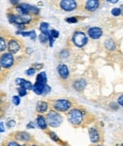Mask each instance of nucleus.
Listing matches in <instances>:
<instances>
[{
	"label": "nucleus",
	"instance_id": "1",
	"mask_svg": "<svg viewBox=\"0 0 123 146\" xmlns=\"http://www.w3.org/2000/svg\"><path fill=\"white\" fill-rule=\"evenodd\" d=\"M83 120V114L78 108H74V110H70V112L68 113V121L73 125H81Z\"/></svg>",
	"mask_w": 123,
	"mask_h": 146
},
{
	"label": "nucleus",
	"instance_id": "2",
	"mask_svg": "<svg viewBox=\"0 0 123 146\" xmlns=\"http://www.w3.org/2000/svg\"><path fill=\"white\" fill-rule=\"evenodd\" d=\"M46 120L50 126L58 127L63 122V117L61 116V114L56 111H49L46 115Z\"/></svg>",
	"mask_w": 123,
	"mask_h": 146
},
{
	"label": "nucleus",
	"instance_id": "3",
	"mask_svg": "<svg viewBox=\"0 0 123 146\" xmlns=\"http://www.w3.org/2000/svg\"><path fill=\"white\" fill-rule=\"evenodd\" d=\"M87 36L83 31H76L73 35V42L78 47H83L87 43Z\"/></svg>",
	"mask_w": 123,
	"mask_h": 146
},
{
	"label": "nucleus",
	"instance_id": "4",
	"mask_svg": "<svg viewBox=\"0 0 123 146\" xmlns=\"http://www.w3.org/2000/svg\"><path fill=\"white\" fill-rule=\"evenodd\" d=\"M53 107L57 111H61V112H65L69 108H71L70 101L66 100V99H59L56 100L53 104Z\"/></svg>",
	"mask_w": 123,
	"mask_h": 146
},
{
	"label": "nucleus",
	"instance_id": "5",
	"mask_svg": "<svg viewBox=\"0 0 123 146\" xmlns=\"http://www.w3.org/2000/svg\"><path fill=\"white\" fill-rule=\"evenodd\" d=\"M0 63H1L2 67L6 68H11L14 63V58L13 56H12L11 53H4V54L1 55V58H0Z\"/></svg>",
	"mask_w": 123,
	"mask_h": 146
},
{
	"label": "nucleus",
	"instance_id": "6",
	"mask_svg": "<svg viewBox=\"0 0 123 146\" xmlns=\"http://www.w3.org/2000/svg\"><path fill=\"white\" fill-rule=\"evenodd\" d=\"M60 6L64 11H71L77 8V2H76V0H62Z\"/></svg>",
	"mask_w": 123,
	"mask_h": 146
},
{
	"label": "nucleus",
	"instance_id": "7",
	"mask_svg": "<svg viewBox=\"0 0 123 146\" xmlns=\"http://www.w3.org/2000/svg\"><path fill=\"white\" fill-rule=\"evenodd\" d=\"M20 48H21V45H20V43L18 42L17 40L11 39L9 41L8 49H9V53H11V54H15V53H17L19 50H20Z\"/></svg>",
	"mask_w": 123,
	"mask_h": 146
},
{
	"label": "nucleus",
	"instance_id": "8",
	"mask_svg": "<svg viewBox=\"0 0 123 146\" xmlns=\"http://www.w3.org/2000/svg\"><path fill=\"white\" fill-rule=\"evenodd\" d=\"M88 35L92 39H99L102 36V30L99 27H91L88 29Z\"/></svg>",
	"mask_w": 123,
	"mask_h": 146
},
{
	"label": "nucleus",
	"instance_id": "9",
	"mask_svg": "<svg viewBox=\"0 0 123 146\" xmlns=\"http://www.w3.org/2000/svg\"><path fill=\"white\" fill-rule=\"evenodd\" d=\"M30 22V17L28 14H22L15 16L14 19V24L16 25H26Z\"/></svg>",
	"mask_w": 123,
	"mask_h": 146
},
{
	"label": "nucleus",
	"instance_id": "10",
	"mask_svg": "<svg viewBox=\"0 0 123 146\" xmlns=\"http://www.w3.org/2000/svg\"><path fill=\"white\" fill-rule=\"evenodd\" d=\"M58 73L63 79H66L69 76V70L66 65L60 64L58 66Z\"/></svg>",
	"mask_w": 123,
	"mask_h": 146
},
{
	"label": "nucleus",
	"instance_id": "11",
	"mask_svg": "<svg viewBox=\"0 0 123 146\" xmlns=\"http://www.w3.org/2000/svg\"><path fill=\"white\" fill-rule=\"evenodd\" d=\"M99 0H87L86 4H85V9L89 11H94L99 8Z\"/></svg>",
	"mask_w": 123,
	"mask_h": 146
},
{
	"label": "nucleus",
	"instance_id": "12",
	"mask_svg": "<svg viewBox=\"0 0 123 146\" xmlns=\"http://www.w3.org/2000/svg\"><path fill=\"white\" fill-rule=\"evenodd\" d=\"M89 137H90V141H92L93 143H97V142L99 141V134L97 129L95 128V127L89 129Z\"/></svg>",
	"mask_w": 123,
	"mask_h": 146
},
{
	"label": "nucleus",
	"instance_id": "13",
	"mask_svg": "<svg viewBox=\"0 0 123 146\" xmlns=\"http://www.w3.org/2000/svg\"><path fill=\"white\" fill-rule=\"evenodd\" d=\"M15 83L19 85L20 87H24L25 89L27 90H32V84H31L30 81H27L25 79H22V78H16L15 80Z\"/></svg>",
	"mask_w": 123,
	"mask_h": 146
},
{
	"label": "nucleus",
	"instance_id": "14",
	"mask_svg": "<svg viewBox=\"0 0 123 146\" xmlns=\"http://www.w3.org/2000/svg\"><path fill=\"white\" fill-rule=\"evenodd\" d=\"M73 86H74L75 90L81 92V91H83V90L85 88V86H86V81H85V80L83 79V78L78 79V80H76V81L74 82Z\"/></svg>",
	"mask_w": 123,
	"mask_h": 146
},
{
	"label": "nucleus",
	"instance_id": "15",
	"mask_svg": "<svg viewBox=\"0 0 123 146\" xmlns=\"http://www.w3.org/2000/svg\"><path fill=\"white\" fill-rule=\"evenodd\" d=\"M15 138L22 141H28L30 139V135L27 132H18L15 134Z\"/></svg>",
	"mask_w": 123,
	"mask_h": 146
},
{
	"label": "nucleus",
	"instance_id": "16",
	"mask_svg": "<svg viewBox=\"0 0 123 146\" xmlns=\"http://www.w3.org/2000/svg\"><path fill=\"white\" fill-rule=\"evenodd\" d=\"M44 86H45V84L43 83H40V82H37L32 85V90L33 92H35L36 94L40 95V94H43V91H44Z\"/></svg>",
	"mask_w": 123,
	"mask_h": 146
},
{
	"label": "nucleus",
	"instance_id": "17",
	"mask_svg": "<svg viewBox=\"0 0 123 146\" xmlns=\"http://www.w3.org/2000/svg\"><path fill=\"white\" fill-rule=\"evenodd\" d=\"M37 125L41 129H46L47 123L46 119L43 116H38L37 117Z\"/></svg>",
	"mask_w": 123,
	"mask_h": 146
},
{
	"label": "nucleus",
	"instance_id": "18",
	"mask_svg": "<svg viewBox=\"0 0 123 146\" xmlns=\"http://www.w3.org/2000/svg\"><path fill=\"white\" fill-rule=\"evenodd\" d=\"M47 108H48V105L46 102H40V103H38L37 105V111L40 113H43V112H46L47 110Z\"/></svg>",
	"mask_w": 123,
	"mask_h": 146
},
{
	"label": "nucleus",
	"instance_id": "19",
	"mask_svg": "<svg viewBox=\"0 0 123 146\" xmlns=\"http://www.w3.org/2000/svg\"><path fill=\"white\" fill-rule=\"evenodd\" d=\"M46 80H47V79H46V74L45 72L40 73V74L37 76V78H36V81H37V82L46 84Z\"/></svg>",
	"mask_w": 123,
	"mask_h": 146
},
{
	"label": "nucleus",
	"instance_id": "20",
	"mask_svg": "<svg viewBox=\"0 0 123 146\" xmlns=\"http://www.w3.org/2000/svg\"><path fill=\"white\" fill-rule=\"evenodd\" d=\"M105 47L108 49V50H114L116 47L115 42H113V40H107L105 42Z\"/></svg>",
	"mask_w": 123,
	"mask_h": 146
},
{
	"label": "nucleus",
	"instance_id": "21",
	"mask_svg": "<svg viewBox=\"0 0 123 146\" xmlns=\"http://www.w3.org/2000/svg\"><path fill=\"white\" fill-rule=\"evenodd\" d=\"M48 27H49V25L47 23H42L40 26V30L42 33H46V34H48Z\"/></svg>",
	"mask_w": 123,
	"mask_h": 146
},
{
	"label": "nucleus",
	"instance_id": "22",
	"mask_svg": "<svg viewBox=\"0 0 123 146\" xmlns=\"http://www.w3.org/2000/svg\"><path fill=\"white\" fill-rule=\"evenodd\" d=\"M6 46H7V44H6V40L4 38H2V37H0V52L4 51L6 49Z\"/></svg>",
	"mask_w": 123,
	"mask_h": 146
},
{
	"label": "nucleus",
	"instance_id": "23",
	"mask_svg": "<svg viewBox=\"0 0 123 146\" xmlns=\"http://www.w3.org/2000/svg\"><path fill=\"white\" fill-rule=\"evenodd\" d=\"M39 39H40L41 42L45 43V42H46L47 41H48V35L46 34V33H41L40 36H39Z\"/></svg>",
	"mask_w": 123,
	"mask_h": 146
},
{
	"label": "nucleus",
	"instance_id": "24",
	"mask_svg": "<svg viewBox=\"0 0 123 146\" xmlns=\"http://www.w3.org/2000/svg\"><path fill=\"white\" fill-rule=\"evenodd\" d=\"M18 94L19 96H25L27 94V89H25L24 87H20L18 88Z\"/></svg>",
	"mask_w": 123,
	"mask_h": 146
},
{
	"label": "nucleus",
	"instance_id": "25",
	"mask_svg": "<svg viewBox=\"0 0 123 146\" xmlns=\"http://www.w3.org/2000/svg\"><path fill=\"white\" fill-rule=\"evenodd\" d=\"M112 14L114 15V16H118V15L121 14V11L119 8H115L112 10Z\"/></svg>",
	"mask_w": 123,
	"mask_h": 146
},
{
	"label": "nucleus",
	"instance_id": "26",
	"mask_svg": "<svg viewBox=\"0 0 123 146\" xmlns=\"http://www.w3.org/2000/svg\"><path fill=\"white\" fill-rule=\"evenodd\" d=\"M12 103L15 106H18L20 104V97H19V96H13V97H12Z\"/></svg>",
	"mask_w": 123,
	"mask_h": 146
},
{
	"label": "nucleus",
	"instance_id": "27",
	"mask_svg": "<svg viewBox=\"0 0 123 146\" xmlns=\"http://www.w3.org/2000/svg\"><path fill=\"white\" fill-rule=\"evenodd\" d=\"M35 72H36V70L34 69V68H30V69L27 70V72H26V74H28V76H33V74H35Z\"/></svg>",
	"mask_w": 123,
	"mask_h": 146
},
{
	"label": "nucleus",
	"instance_id": "28",
	"mask_svg": "<svg viewBox=\"0 0 123 146\" xmlns=\"http://www.w3.org/2000/svg\"><path fill=\"white\" fill-rule=\"evenodd\" d=\"M49 32H50V34H51V36H52L54 39H55V38H58L59 35H60V34H59V31H57L56 29H52L51 31H49Z\"/></svg>",
	"mask_w": 123,
	"mask_h": 146
},
{
	"label": "nucleus",
	"instance_id": "29",
	"mask_svg": "<svg viewBox=\"0 0 123 146\" xmlns=\"http://www.w3.org/2000/svg\"><path fill=\"white\" fill-rule=\"evenodd\" d=\"M51 91V89H50V87L48 85H46V84H45V86H44V91H43V94H48V92Z\"/></svg>",
	"mask_w": 123,
	"mask_h": 146
},
{
	"label": "nucleus",
	"instance_id": "30",
	"mask_svg": "<svg viewBox=\"0 0 123 146\" xmlns=\"http://www.w3.org/2000/svg\"><path fill=\"white\" fill-rule=\"evenodd\" d=\"M68 52H67V50H63L62 52H61V54H60V56H61V58H66L68 57Z\"/></svg>",
	"mask_w": 123,
	"mask_h": 146
},
{
	"label": "nucleus",
	"instance_id": "31",
	"mask_svg": "<svg viewBox=\"0 0 123 146\" xmlns=\"http://www.w3.org/2000/svg\"><path fill=\"white\" fill-rule=\"evenodd\" d=\"M28 37L30 38V40H32V41H34V40L36 39V33H35V31H30V34H28Z\"/></svg>",
	"mask_w": 123,
	"mask_h": 146
},
{
	"label": "nucleus",
	"instance_id": "32",
	"mask_svg": "<svg viewBox=\"0 0 123 146\" xmlns=\"http://www.w3.org/2000/svg\"><path fill=\"white\" fill-rule=\"evenodd\" d=\"M49 136L51 137V139H53V141H59V138H58V136H56V135H55V133H53V132H50V133H49Z\"/></svg>",
	"mask_w": 123,
	"mask_h": 146
},
{
	"label": "nucleus",
	"instance_id": "33",
	"mask_svg": "<svg viewBox=\"0 0 123 146\" xmlns=\"http://www.w3.org/2000/svg\"><path fill=\"white\" fill-rule=\"evenodd\" d=\"M66 22H68V23H77L78 20H77V18H75V17H70L66 19Z\"/></svg>",
	"mask_w": 123,
	"mask_h": 146
},
{
	"label": "nucleus",
	"instance_id": "34",
	"mask_svg": "<svg viewBox=\"0 0 123 146\" xmlns=\"http://www.w3.org/2000/svg\"><path fill=\"white\" fill-rule=\"evenodd\" d=\"M14 19H15V15L13 14H9V22L11 24H14Z\"/></svg>",
	"mask_w": 123,
	"mask_h": 146
},
{
	"label": "nucleus",
	"instance_id": "35",
	"mask_svg": "<svg viewBox=\"0 0 123 146\" xmlns=\"http://www.w3.org/2000/svg\"><path fill=\"white\" fill-rule=\"evenodd\" d=\"M118 103L123 107V94H122V95H120V96H119V97H118Z\"/></svg>",
	"mask_w": 123,
	"mask_h": 146
},
{
	"label": "nucleus",
	"instance_id": "36",
	"mask_svg": "<svg viewBox=\"0 0 123 146\" xmlns=\"http://www.w3.org/2000/svg\"><path fill=\"white\" fill-rule=\"evenodd\" d=\"M15 125V122L14 121H9L8 122V126L11 128V127H13Z\"/></svg>",
	"mask_w": 123,
	"mask_h": 146
},
{
	"label": "nucleus",
	"instance_id": "37",
	"mask_svg": "<svg viewBox=\"0 0 123 146\" xmlns=\"http://www.w3.org/2000/svg\"><path fill=\"white\" fill-rule=\"evenodd\" d=\"M5 131V127H4V123H0V133L4 132Z\"/></svg>",
	"mask_w": 123,
	"mask_h": 146
},
{
	"label": "nucleus",
	"instance_id": "38",
	"mask_svg": "<svg viewBox=\"0 0 123 146\" xmlns=\"http://www.w3.org/2000/svg\"><path fill=\"white\" fill-rule=\"evenodd\" d=\"M9 2H11L12 5H17V4H19V0H9Z\"/></svg>",
	"mask_w": 123,
	"mask_h": 146
},
{
	"label": "nucleus",
	"instance_id": "39",
	"mask_svg": "<svg viewBox=\"0 0 123 146\" xmlns=\"http://www.w3.org/2000/svg\"><path fill=\"white\" fill-rule=\"evenodd\" d=\"M27 127H28V128H34V127H35V125H33V123H30L28 125Z\"/></svg>",
	"mask_w": 123,
	"mask_h": 146
},
{
	"label": "nucleus",
	"instance_id": "40",
	"mask_svg": "<svg viewBox=\"0 0 123 146\" xmlns=\"http://www.w3.org/2000/svg\"><path fill=\"white\" fill-rule=\"evenodd\" d=\"M8 145H9V146H11V145H18V142H14V141H11V142H9L8 143Z\"/></svg>",
	"mask_w": 123,
	"mask_h": 146
},
{
	"label": "nucleus",
	"instance_id": "41",
	"mask_svg": "<svg viewBox=\"0 0 123 146\" xmlns=\"http://www.w3.org/2000/svg\"><path fill=\"white\" fill-rule=\"evenodd\" d=\"M43 67V65L42 64H37V65H35V68H34V69H40V68H42Z\"/></svg>",
	"mask_w": 123,
	"mask_h": 146
},
{
	"label": "nucleus",
	"instance_id": "42",
	"mask_svg": "<svg viewBox=\"0 0 123 146\" xmlns=\"http://www.w3.org/2000/svg\"><path fill=\"white\" fill-rule=\"evenodd\" d=\"M108 2L112 3V4H116V3L118 2V0H108Z\"/></svg>",
	"mask_w": 123,
	"mask_h": 146
},
{
	"label": "nucleus",
	"instance_id": "43",
	"mask_svg": "<svg viewBox=\"0 0 123 146\" xmlns=\"http://www.w3.org/2000/svg\"><path fill=\"white\" fill-rule=\"evenodd\" d=\"M119 9H120V11H121V14H123V5Z\"/></svg>",
	"mask_w": 123,
	"mask_h": 146
},
{
	"label": "nucleus",
	"instance_id": "44",
	"mask_svg": "<svg viewBox=\"0 0 123 146\" xmlns=\"http://www.w3.org/2000/svg\"><path fill=\"white\" fill-rule=\"evenodd\" d=\"M2 113H3V111H2V110H1V108H0V117H1Z\"/></svg>",
	"mask_w": 123,
	"mask_h": 146
},
{
	"label": "nucleus",
	"instance_id": "45",
	"mask_svg": "<svg viewBox=\"0 0 123 146\" xmlns=\"http://www.w3.org/2000/svg\"><path fill=\"white\" fill-rule=\"evenodd\" d=\"M1 67H2V65H1V63H0V71H1Z\"/></svg>",
	"mask_w": 123,
	"mask_h": 146
}]
</instances>
